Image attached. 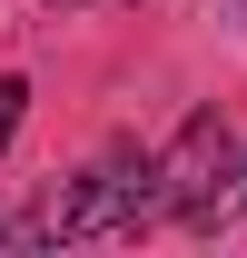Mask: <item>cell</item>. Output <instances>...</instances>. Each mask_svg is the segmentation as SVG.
Returning a JSON list of instances; mask_svg holds the SVG:
<instances>
[{
    "label": "cell",
    "instance_id": "obj_1",
    "mask_svg": "<svg viewBox=\"0 0 247 258\" xmlns=\"http://www.w3.org/2000/svg\"><path fill=\"white\" fill-rule=\"evenodd\" d=\"M149 219H158V159L109 149L89 179H60L30 209V238H119V228H149Z\"/></svg>",
    "mask_w": 247,
    "mask_h": 258
},
{
    "label": "cell",
    "instance_id": "obj_2",
    "mask_svg": "<svg viewBox=\"0 0 247 258\" xmlns=\"http://www.w3.org/2000/svg\"><path fill=\"white\" fill-rule=\"evenodd\" d=\"M227 169H237V139H227L217 109H198V119L168 139V159H158V219H198V209L227 189Z\"/></svg>",
    "mask_w": 247,
    "mask_h": 258
},
{
    "label": "cell",
    "instance_id": "obj_3",
    "mask_svg": "<svg viewBox=\"0 0 247 258\" xmlns=\"http://www.w3.org/2000/svg\"><path fill=\"white\" fill-rule=\"evenodd\" d=\"M237 209H247V159H237V169H227V189H217V199H208V209H198V228H227V219H237Z\"/></svg>",
    "mask_w": 247,
    "mask_h": 258
},
{
    "label": "cell",
    "instance_id": "obj_4",
    "mask_svg": "<svg viewBox=\"0 0 247 258\" xmlns=\"http://www.w3.org/2000/svg\"><path fill=\"white\" fill-rule=\"evenodd\" d=\"M20 109H30V80H0V149H10V129H20Z\"/></svg>",
    "mask_w": 247,
    "mask_h": 258
},
{
    "label": "cell",
    "instance_id": "obj_5",
    "mask_svg": "<svg viewBox=\"0 0 247 258\" xmlns=\"http://www.w3.org/2000/svg\"><path fill=\"white\" fill-rule=\"evenodd\" d=\"M50 10H89V0H50Z\"/></svg>",
    "mask_w": 247,
    "mask_h": 258
},
{
    "label": "cell",
    "instance_id": "obj_6",
    "mask_svg": "<svg viewBox=\"0 0 247 258\" xmlns=\"http://www.w3.org/2000/svg\"><path fill=\"white\" fill-rule=\"evenodd\" d=\"M0 238H10V228H0Z\"/></svg>",
    "mask_w": 247,
    "mask_h": 258
}]
</instances>
